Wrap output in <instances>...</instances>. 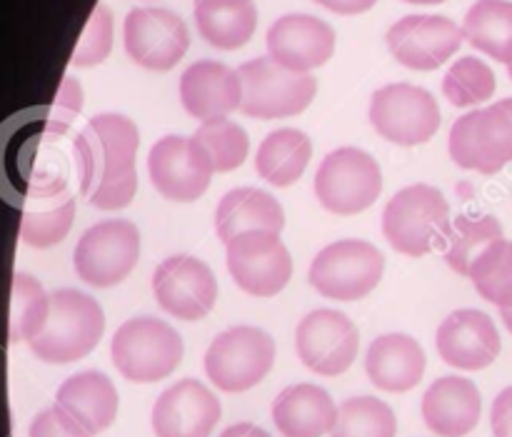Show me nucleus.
I'll return each instance as SVG.
<instances>
[{"label":"nucleus","instance_id":"obj_1","mask_svg":"<svg viewBox=\"0 0 512 437\" xmlns=\"http://www.w3.org/2000/svg\"><path fill=\"white\" fill-rule=\"evenodd\" d=\"M70 123L53 110H28L5 120L0 128V195L15 208L25 200L65 193L68 158L63 138Z\"/></svg>","mask_w":512,"mask_h":437},{"label":"nucleus","instance_id":"obj_2","mask_svg":"<svg viewBox=\"0 0 512 437\" xmlns=\"http://www.w3.org/2000/svg\"><path fill=\"white\" fill-rule=\"evenodd\" d=\"M140 148L138 125L120 113L88 120L73 138V160L80 193L98 210L128 208L138 190L135 155Z\"/></svg>","mask_w":512,"mask_h":437},{"label":"nucleus","instance_id":"obj_3","mask_svg":"<svg viewBox=\"0 0 512 437\" xmlns=\"http://www.w3.org/2000/svg\"><path fill=\"white\" fill-rule=\"evenodd\" d=\"M103 333L105 313L98 300L80 290L63 288L50 295L48 320L28 348L43 363L68 365L93 353Z\"/></svg>","mask_w":512,"mask_h":437},{"label":"nucleus","instance_id":"obj_4","mask_svg":"<svg viewBox=\"0 0 512 437\" xmlns=\"http://www.w3.org/2000/svg\"><path fill=\"white\" fill-rule=\"evenodd\" d=\"M450 230V205L438 188L425 183L398 190L385 205L383 233L390 248L420 258L445 248Z\"/></svg>","mask_w":512,"mask_h":437},{"label":"nucleus","instance_id":"obj_5","mask_svg":"<svg viewBox=\"0 0 512 437\" xmlns=\"http://www.w3.org/2000/svg\"><path fill=\"white\" fill-rule=\"evenodd\" d=\"M183 338L158 318H133L120 325L110 343V358L130 383H158L170 378L183 360Z\"/></svg>","mask_w":512,"mask_h":437},{"label":"nucleus","instance_id":"obj_6","mask_svg":"<svg viewBox=\"0 0 512 437\" xmlns=\"http://www.w3.org/2000/svg\"><path fill=\"white\" fill-rule=\"evenodd\" d=\"M243 83L240 110L250 118L278 120L300 115L318 93V80L310 73H293L273 58L248 60L238 68Z\"/></svg>","mask_w":512,"mask_h":437},{"label":"nucleus","instance_id":"obj_7","mask_svg":"<svg viewBox=\"0 0 512 437\" xmlns=\"http://www.w3.org/2000/svg\"><path fill=\"white\" fill-rule=\"evenodd\" d=\"M275 340L253 325H235L220 333L205 353V373L223 393H245L273 370Z\"/></svg>","mask_w":512,"mask_h":437},{"label":"nucleus","instance_id":"obj_8","mask_svg":"<svg viewBox=\"0 0 512 437\" xmlns=\"http://www.w3.org/2000/svg\"><path fill=\"white\" fill-rule=\"evenodd\" d=\"M385 258L368 240H338L320 250L310 263V285L323 298L353 303L378 288Z\"/></svg>","mask_w":512,"mask_h":437},{"label":"nucleus","instance_id":"obj_9","mask_svg":"<svg viewBox=\"0 0 512 437\" xmlns=\"http://www.w3.org/2000/svg\"><path fill=\"white\" fill-rule=\"evenodd\" d=\"M383 193V170L378 160L360 148H338L315 173V195L328 213L358 215Z\"/></svg>","mask_w":512,"mask_h":437},{"label":"nucleus","instance_id":"obj_10","mask_svg":"<svg viewBox=\"0 0 512 437\" xmlns=\"http://www.w3.org/2000/svg\"><path fill=\"white\" fill-rule=\"evenodd\" d=\"M140 258V233L130 220H103L83 233L73 253L75 273L93 288L123 283Z\"/></svg>","mask_w":512,"mask_h":437},{"label":"nucleus","instance_id":"obj_11","mask_svg":"<svg viewBox=\"0 0 512 437\" xmlns=\"http://www.w3.org/2000/svg\"><path fill=\"white\" fill-rule=\"evenodd\" d=\"M370 123L390 143L403 148L423 145L440 128L438 100L418 85H385L370 100Z\"/></svg>","mask_w":512,"mask_h":437},{"label":"nucleus","instance_id":"obj_12","mask_svg":"<svg viewBox=\"0 0 512 437\" xmlns=\"http://www.w3.org/2000/svg\"><path fill=\"white\" fill-rule=\"evenodd\" d=\"M450 158L458 168L495 175L512 163V118L498 103L463 115L450 128Z\"/></svg>","mask_w":512,"mask_h":437},{"label":"nucleus","instance_id":"obj_13","mask_svg":"<svg viewBox=\"0 0 512 437\" xmlns=\"http://www.w3.org/2000/svg\"><path fill=\"white\" fill-rule=\"evenodd\" d=\"M125 53L145 70H173L188 53L185 20L168 8H133L123 25Z\"/></svg>","mask_w":512,"mask_h":437},{"label":"nucleus","instance_id":"obj_14","mask_svg":"<svg viewBox=\"0 0 512 437\" xmlns=\"http://www.w3.org/2000/svg\"><path fill=\"white\" fill-rule=\"evenodd\" d=\"M360 333L348 315L338 310H313L295 330V350L300 363L313 373L335 378L350 370L358 358Z\"/></svg>","mask_w":512,"mask_h":437},{"label":"nucleus","instance_id":"obj_15","mask_svg":"<svg viewBox=\"0 0 512 437\" xmlns=\"http://www.w3.org/2000/svg\"><path fill=\"white\" fill-rule=\"evenodd\" d=\"M228 270L240 290L255 298H273L293 275V260L280 233L253 230L228 243Z\"/></svg>","mask_w":512,"mask_h":437},{"label":"nucleus","instance_id":"obj_16","mask_svg":"<svg viewBox=\"0 0 512 437\" xmlns=\"http://www.w3.org/2000/svg\"><path fill=\"white\" fill-rule=\"evenodd\" d=\"M153 295L173 318L193 323L205 318L218 300V280L208 263L193 255L165 258L153 273Z\"/></svg>","mask_w":512,"mask_h":437},{"label":"nucleus","instance_id":"obj_17","mask_svg":"<svg viewBox=\"0 0 512 437\" xmlns=\"http://www.w3.org/2000/svg\"><path fill=\"white\" fill-rule=\"evenodd\" d=\"M388 48L410 70H438L463 45V28L445 15H405L390 25Z\"/></svg>","mask_w":512,"mask_h":437},{"label":"nucleus","instance_id":"obj_18","mask_svg":"<svg viewBox=\"0 0 512 437\" xmlns=\"http://www.w3.org/2000/svg\"><path fill=\"white\" fill-rule=\"evenodd\" d=\"M335 53V30L308 13H288L268 28V58L293 73H310Z\"/></svg>","mask_w":512,"mask_h":437},{"label":"nucleus","instance_id":"obj_19","mask_svg":"<svg viewBox=\"0 0 512 437\" xmlns=\"http://www.w3.org/2000/svg\"><path fill=\"white\" fill-rule=\"evenodd\" d=\"M435 348L450 368L475 373L498 360L503 343L490 315H485L483 310L465 308L455 310L440 323Z\"/></svg>","mask_w":512,"mask_h":437},{"label":"nucleus","instance_id":"obj_20","mask_svg":"<svg viewBox=\"0 0 512 437\" xmlns=\"http://www.w3.org/2000/svg\"><path fill=\"white\" fill-rule=\"evenodd\" d=\"M218 420V398L193 378L170 385L150 413L155 437H210Z\"/></svg>","mask_w":512,"mask_h":437},{"label":"nucleus","instance_id":"obj_21","mask_svg":"<svg viewBox=\"0 0 512 437\" xmlns=\"http://www.w3.org/2000/svg\"><path fill=\"white\" fill-rule=\"evenodd\" d=\"M243 83L238 70L218 60H198L180 75V103L200 123L228 118L240 108Z\"/></svg>","mask_w":512,"mask_h":437},{"label":"nucleus","instance_id":"obj_22","mask_svg":"<svg viewBox=\"0 0 512 437\" xmlns=\"http://www.w3.org/2000/svg\"><path fill=\"white\" fill-rule=\"evenodd\" d=\"M148 173L153 188L173 203L198 200L213 178L195 158L190 138H183V135H165L150 148Z\"/></svg>","mask_w":512,"mask_h":437},{"label":"nucleus","instance_id":"obj_23","mask_svg":"<svg viewBox=\"0 0 512 437\" xmlns=\"http://www.w3.org/2000/svg\"><path fill=\"white\" fill-rule=\"evenodd\" d=\"M483 413V398L473 380L448 375L435 380L423 398V420L435 435L465 437L473 433Z\"/></svg>","mask_w":512,"mask_h":437},{"label":"nucleus","instance_id":"obj_24","mask_svg":"<svg viewBox=\"0 0 512 437\" xmlns=\"http://www.w3.org/2000/svg\"><path fill=\"white\" fill-rule=\"evenodd\" d=\"M365 370L375 388L385 393H408L425 375V350L405 333L380 335L368 348Z\"/></svg>","mask_w":512,"mask_h":437},{"label":"nucleus","instance_id":"obj_25","mask_svg":"<svg viewBox=\"0 0 512 437\" xmlns=\"http://www.w3.org/2000/svg\"><path fill=\"white\" fill-rule=\"evenodd\" d=\"M335 420H338V408L328 390L320 385H290L273 403V423L283 437L330 435Z\"/></svg>","mask_w":512,"mask_h":437},{"label":"nucleus","instance_id":"obj_26","mask_svg":"<svg viewBox=\"0 0 512 437\" xmlns=\"http://www.w3.org/2000/svg\"><path fill=\"white\" fill-rule=\"evenodd\" d=\"M55 405L78 420L90 435L108 430L118 418L120 398L113 380L98 370H85L65 380L55 395Z\"/></svg>","mask_w":512,"mask_h":437},{"label":"nucleus","instance_id":"obj_27","mask_svg":"<svg viewBox=\"0 0 512 437\" xmlns=\"http://www.w3.org/2000/svg\"><path fill=\"white\" fill-rule=\"evenodd\" d=\"M285 228L283 205L270 193L258 188H235L220 198L215 210V230L225 245L243 233L270 230L280 233Z\"/></svg>","mask_w":512,"mask_h":437},{"label":"nucleus","instance_id":"obj_28","mask_svg":"<svg viewBox=\"0 0 512 437\" xmlns=\"http://www.w3.org/2000/svg\"><path fill=\"white\" fill-rule=\"evenodd\" d=\"M200 38L218 50H238L258 28L253 0H195L193 10Z\"/></svg>","mask_w":512,"mask_h":437},{"label":"nucleus","instance_id":"obj_29","mask_svg":"<svg viewBox=\"0 0 512 437\" xmlns=\"http://www.w3.org/2000/svg\"><path fill=\"white\" fill-rule=\"evenodd\" d=\"M313 155V143L303 130L280 128L265 135L255 155V170L265 183L275 188H290L303 178Z\"/></svg>","mask_w":512,"mask_h":437},{"label":"nucleus","instance_id":"obj_30","mask_svg":"<svg viewBox=\"0 0 512 437\" xmlns=\"http://www.w3.org/2000/svg\"><path fill=\"white\" fill-rule=\"evenodd\" d=\"M463 38L498 63H512V3L478 0L463 20Z\"/></svg>","mask_w":512,"mask_h":437},{"label":"nucleus","instance_id":"obj_31","mask_svg":"<svg viewBox=\"0 0 512 437\" xmlns=\"http://www.w3.org/2000/svg\"><path fill=\"white\" fill-rule=\"evenodd\" d=\"M190 148H193L200 165L210 175H215L240 168L245 158H248L250 140L248 133L238 123L220 118L200 125L193 138H190Z\"/></svg>","mask_w":512,"mask_h":437},{"label":"nucleus","instance_id":"obj_32","mask_svg":"<svg viewBox=\"0 0 512 437\" xmlns=\"http://www.w3.org/2000/svg\"><path fill=\"white\" fill-rule=\"evenodd\" d=\"M498 240H503V225L495 215H458L445 240V263L458 275L470 278L475 260Z\"/></svg>","mask_w":512,"mask_h":437},{"label":"nucleus","instance_id":"obj_33","mask_svg":"<svg viewBox=\"0 0 512 437\" xmlns=\"http://www.w3.org/2000/svg\"><path fill=\"white\" fill-rule=\"evenodd\" d=\"M75 220V198L65 193L50 195V198L25 200L23 205V225H20V238L30 248H53L65 235L70 233Z\"/></svg>","mask_w":512,"mask_h":437},{"label":"nucleus","instance_id":"obj_34","mask_svg":"<svg viewBox=\"0 0 512 437\" xmlns=\"http://www.w3.org/2000/svg\"><path fill=\"white\" fill-rule=\"evenodd\" d=\"M50 313V295L28 273L13 275L10 288V340L30 343L43 330Z\"/></svg>","mask_w":512,"mask_h":437},{"label":"nucleus","instance_id":"obj_35","mask_svg":"<svg viewBox=\"0 0 512 437\" xmlns=\"http://www.w3.org/2000/svg\"><path fill=\"white\" fill-rule=\"evenodd\" d=\"M395 433L398 423L393 408L373 395H360L340 405L330 437H395Z\"/></svg>","mask_w":512,"mask_h":437},{"label":"nucleus","instance_id":"obj_36","mask_svg":"<svg viewBox=\"0 0 512 437\" xmlns=\"http://www.w3.org/2000/svg\"><path fill=\"white\" fill-rule=\"evenodd\" d=\"M475 290L500 310H512V240L490 245L470 270Z\"/></svg>","mask_w":512,"mask_h":437},{"label":"nucleus","instance_id":"obj_37","mask_svg":"<svg viewBox=\"0 0 512 437\" xmlns=\"http://www.w3.org/2000/svg\"><path fill=\"white\" fill-rule=\"evenodd\" d=\"M443 93L455 108H470V105L488 103L495 95V73L488 63L480 58L465 55L458 63L450 65L443 78Z\"/></svg>","mask_w":512,"mask_h":437},{"label":"nucleus","instance_id":"obj_38","mask_svg":"<svg viewBox=\"0 0 512 437\" xmlns=\"http://www.w3.org/2000/svg\"><path fill=\"white\" fill-rule=\"evenodd\" d=\"M110 48H113V13H110L108 5L98 3L90 13L88 23H85L70 63L75 68H93L108 58Z\"/></svg>","mask_w":512,"mask_h":437},{"label":"nucleus","instance_id":"obj_39","mask_svg":"<svg viewBox=\"0 0 512 437\" xmlns=\"http://www.w3.org/2000/svg\"><path fill=\"white\" fill-rule=\"evenodd\" d=\"M28 437H93L75 418H70L60 405L38 413L30 423Z\"/></svg>","mask_w":512,"mask_h":437},{"label":"nucleus","instance_id":"obj_40","mask_svg":"<svg viewBox=\"0 0 512 437\" xmlns=\"http://www.w3.org/2000/svg\"><path fill=\"white\" fill-rule=\"evenodd\" d=\"M490 425H493L495 437H512V385L493 400Z\"/></svg>","mask_w":512,"mask_h":437},{"label":"nucleus","instance_id":"obj_41","mask_svg":"<svg viewBox=\"0 0 512 437\" xmlns=\"http://www.w3.org/2000/svg\"><path fill=\"white\" fill-rule=\"evenodd\" d=\"M318 5H323V8L333 10V13L338 15H358V13H365V10L373 8L378 0H315Z\"/></svg>","mask_w":512,"mask_h":437},{"label":"nucleus","instance_id":"obj_42","mask_svg":"<svg viewBox=\"0 0 512 437\" xmlns=\"http://www.w3.org/2000/svg\"><path fill=\"white\" fill-rule=\"evenodd\" d=\"M220 437H273V435L253 423H238V425H230L228 430H223V435Z\"/></svg>","mask_w":512,"mask_h":437},{"label":"nucleus","instance_id":"obj_43","mask_svg":"<svg viewBox=\"0 0 512 437\" xmlns=\"http://www.w3.org/2000/svg\"><path fill=\"white\" fill-rule=\"evenodd\" d=\"M500 318H503L505 328H508L512 333V310H500Z\"/></svg>","mask_w":512,"mask_h":437},{"label":"nucleus","instance_id":"obj_44","mask_svg":"<svg viewBox=\"0 0 512 437\" xmlns=\"http://www.w3.org/2000/svg\"><path fill=\"white\" fill-rule=\"evenodd\" d=\"M405 3H413V5H438V3H445V0H405Z\"/></svg>","mask_w":512,"mask_h":437},{"label":"nucleus","instance_id":"obj_45","mask_svg":"<svg viewBox=\"0 0 512 437\" xmlns=\"http://www.w3.org/2000/svg\"><path fill=\"white\" fill-rule=\"evenodd\" d=\"M500 108H503L505 110V113H508L510 115V118H512V98H505V100H500Z\"/></svg>","mask_w":512,"mask_h":437},{"label":"nucleus","instance_id":"obj_46","mask_svg":"<svg viewBox=\"0 0 512 437\" xmlns=\"http://www.w3.org/2000/svg\"><path fill=\"white\" fill-rule=\"evenodd\" d=\"M508 73H510V80H512V63L508 65Z\"/></svg>","mask_w":512,"mask_h":437}]
</instances>
